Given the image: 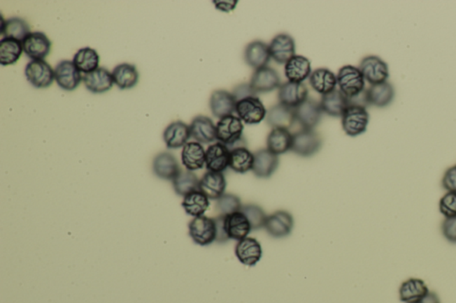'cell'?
<instances>
[{"label":"cell","mask_w":456,"mask_h":303,"mask_svg":"<svg viewBox=\"0 0 456 303\" xmlns=\"http://www.w3.org/2000/svg\"><path fill=\"white\" fill-rule=\"evenodd\" d=\"M337 84L339 89L350 100L366 90V80L359 68L351 65L340 68L337 75Z\"/></svg>","instance_id":"6da1fadb"},{"label":"cell","mask_w":456,"mask_h":303,"mask_svg":"<svg viewBox=\"0 0 456 303\" xmlns=\"http://www.w3.org/2000/svg\"><path fill=\"white\" fill-rule=\"evenodd\" d=\"M217 140L228 149L237 148L242 141L243 125L238 117L228 116L221 119L216 126Z\"/></svg>","instance_id":"7a4b0ae2"},{"label":"cell","mask_w":456,"mask_h":303,"mask_svg":"<svg viewBox=\"0 0 456 303\" xmlns=\"http://www.w3.org/2000/svg\"><path fill=\"white\" fill-rule=\"evenodd\" d=\"M369 120L366 107L350 104L342 116V127L348 135L356 137L366 131Z\"/></svg>","instance_id":"3957f363"},{"label":"cell","mask_w":456,"mask_h":303,"mask_svg":"<svg viewBox=\"0 0 456 303\" xmlns=\"http://www.w3.org/2000/svg\"><path fill=\"white\" fill-rule=\"evenodd\" d=\"M189 235L199 246H208L216 241V223L213 218L207 216L195 217L189 223Z\"/></svg>","instance_id":"277c9868"},{"label":"cell","mask_w":456,"mask_h":303,"mask_svg":"<svg viewBox=\"0 0 456 303\" xmlns=\"http://www.w3.org/2000/svg\"><path fill=\"white\" fill-rule=\"evenodd\" d=\"M25 77L28 82L38 89L52 86L55 80V71L44 60L31 61L26 65Z\"/></svg>","instance_id":"5b68a950"},{"label":"cell","mask_w":456,"mask_h":303,"mask_svg":"<svg viewBox=\"0 0 456 303\" xmlns=\"http://www.w3.org/2000/svg\"><path fill=\"white\" fill-rule=\"evenodd\" d=\"M236 112L247 125H257L266 117L265 106L258 96H250L236 103Z\"/></svg>","instance_id":"8992f818"},{"label":"cell","mask_w":456,"mask_h":303,"mask_svg":"<svg viewBox=\"0 0 456 303\" xmlns=\"http://www.w3.org/2000/svg\"><path fill=\"white\" fill-rule=\"evenodd\" d=\"M322 142L321 136L314 130L302 129L292 135L291 151L299 156L308 158L319 152Z\"/></svg>","instance_id":"52a82bcc"},{"label":"cell","mask_w":456,"mask_h":303,"mask_svg":"<svg viewBox=\"0 0 456 303\" xmlns=\"http://www.w3.org/2000/svg\"><path fill=\"white\" fill-rule=\"evenodd\" d=\"M359 70L363 74L364 80L373 86L387 82L390 76L389 66L376 55H369L364 57L359 65Z\"/></svg>","instance_id":"ba28073f"},{"label":"cell","mask_w":456,"mask_h":303,"mask_svg":"<svg viewBox=\"0 0 456 303\" xmlns=\"http://www.w3.org/2000/svg\"><path fill=\"white\" fill-rule=\"evenodd\" d=\"M55 80L62 89L73 91L80 86L83 76L73 61L64 60L55 66Z\"/></svg>","instance_id":"9c48e42d"},{"label":"cell","mask_w":456,"mask_h":303,"mask_svg":"<svg viewBox=\"0 0 456 303\" xmlns=\"http://www.w3.org/2000/svg\"><path fill=\"white\" fill-rule=\"evenodd\" d=\"M50 39L43 32H31L22 41L24 52L29 58L34 60H44L51 52Z\"/></svg>","instance_id":"30bf717a"},{"label":"cell","mask_w":456,"mask_h":303,"mask_svg":"<svg viewBox=\"0 0 456 303\" xmlns=\"http://www.w3.org/2000/svg\"><path fill=\"white\" fill-rule=\"evenodd\" d=\"M322 114L320 103L312 98H308L301 105L295 108L296 122L304 130L314 129L320 122Z\"/></svg>","instance_id":"8fae6325"},{"label":"cell","mask_w":456,"mask_h":303,"mask_svg":"<svg viewBox=\"0 0 456 303\" xmlns=\"http://www.w3.org/2000/svg\"><path fill=\"white\" fill-rule=\"evenodd\" d=\"M294 221L292 214L286 211H278L266 218L265 229L270 236L281 239L291 234Z\"/></svg>","instance_id":"7c38bea8"},{"label":"cell","mask_w":456,"mask_h":303,"mask_svg":"<svg viewBox=\"0 0 456 303\" xmlns=\"http://www.w3.org/2000/svg\"><path fill=\"white\" fill-rule=\"evenodd\" d=\"M269 53L273 61L279 64H286L295 57V42L291 36L279 34L269 44Z\"/></svg>","instance_id":"4fadbf2b"},{"label":"cell","mask_w":456,"mask_h":303,"mask_svg":"<svg viewBox=\"0 0 456 303\" xmlns=\"http://www.w3.org/2000/svg\"><path fill=\"white\" fill-rule=\"evenodd\" d=\"M83 81L87 89L93 94L108 92L114 84L113 73L104 67H99L92 73L84 74Z\"/></svg>","instance_id":"5bb4252c"},{"label":"cell","mask_w":456,"mask_h":303,"mask_svg":"<svg viewBox=\"0 0 456 303\" xmlns=\"http://www.w3.org/2000/svg\"><path fill=\"white\" fill-rule=\"evenodd\" d=\"M223 225L229 239L239 241L245 239L252 230L249 221L241 211L224 215Z\"/></svg>","instance_id":"9a60e30c"},{"label":"cell","mask_w":456,"mask_h":303,"mask_svg":"<svg viewBox=\"0 0 456 303\" xmlns=\"http://www.w3.org/2000/svg\"><path fill=\"white\" fill-rule=\"evenodd\" d=\"M308 90L303 83L287 82L280 86L279 102L283 105L297 108L308 99Z\"/></svg>","instance_id":"2e32d148"},{"label":"cell","mask_w":456,"mask_h":303,"mask_svg":"<svg viewBox=\"0 0 456 303\" xmlns=\"http://www.w3.org/2000/svg\"><path fill=\"white\" fill-rule=\"evenodd\" d=\"M236 254L240 263L243 265L255 266L262 257V244L253 237H247L237 243Z\"/></svg>","instance_id":"e0dca14e"},{"label":"cell","mask_w":456,"mask_h":303,"mask_svg":"<svg viewBox=\"0 0 456 303\" xmlns=\"http://www.w3.org/2000/svg\"><path fill=\"white\" fill-rule=\"evenodd\" d=\"M256 94L269 93L280 87V77L272 68L264 67L255 71L250 83Z\"/></svg>","instance_id":"ac0fdd59"},{"label":"cell","mask_w":456,"mask_h":303,"mask_svg":"<svg viewBox=\"0 0 456 303\" xmlns=\"http://www.w3.org/2000/svg\"><path fill=\"white\" fill-rule=\"evenodd\" d=\"M210 107L213 116L223 119L233 115L236 109V100L232 93L225 90H216L211 94Z\"/></svg>","instance_id":"d6986e66"},{"label":"cell","mask_w":456,"mask_h":303,"mask_svg":"<svg viewBox=\"0 0 456 303\" xmlns=\"http://www.w3.org/2000/svg\"><path fill=\"white\" fill-rule=\"evenodd\" d=\"M227 181L222 172H207L199 184V191L203 192L208 200H218L225 194Z\"/></svg>","instance_id":"ffe728a7"},{"label":"cell","mask_w":456,"mask_h":303,"mask_svg":"<svg viewBox=\"0 0 456 303\" xmlns=\"http://www.w3.org/2000/svg\"><path fill=\"white\" fill-rule=\"evenodd\" d=\"M230 149L223 143L217 142L208 147L205 165L210 172H222L229 166Z\"/></svg>","instance_id":"44dd1931"},{"label":"cell","mask_w":456,"mask_h":303,"mask_svg":"<svg viewBox=\"0 0 456 303\" xmlns=\"http://www.w3.org/2000/svg\"><path fill=\"white\" fill-rule=\"evenodd\" d=\"M189 127H190L192 138L199 143L207 145V143L213 142L215 140H217L216 126L214 125L210 117H195Z\"/></svg>","instance_id":"7402d4cb"},{"label":"cell","mask_w":456,"mask_h":303,"mask_svg":"<svg viewBox=\"0 0 456 303\" xmlns=\"http://www.w3.org/2000/svg\"><path fill=\"white\" fill-rule=\"evenodd\" d=\"M266 119V123L273 127V129L290 130L296 122L295 109L280 103L269 110Z\"/></svg>","instance_id":"603a6c76"},{"label":"cell","mask_w":456,"mask_h":303,"mask_svg":"<svg viewBox=\"0 0 456 303\" xmlns=\"http://www.w3.org/2000/svg\"><path fill=\"white\" fill-rule=\"evenodd\" d=\"M279 165L278 156L268 149H260L254 154L252 172L259 178H269Z\"/></svg>","instance_id":"cb8c5ba5"},{"label":"cell","mask_w":456,"mask_h":303,"mask_svg":"<svg viewBox=\"0 0 456 303\" xmlns=\"http://www.w3.org/2000/svg\"><path fill=\"white\" fill-rule=\"evenodd\" d=\"M152 170L155 175L162 180L173 181L180 172V168L173 155L169 152H162L155 156L152 162Z\"/></svg>","instance_id":"d4e9b609"},{"label":"cell","mask_w":456,"mask_h":303,"mask_svg":"<svg viewBox=\"0 0 456 303\" xmlns=\"http://www.w3.org/2000/svg\"><path fill=\"white\" fill-rule=\"evenodd\" d=\"M320 105L322 112L327 115L342 117L345 110L350 106V99L340 89H335L322 96Z\"/></svg>","instance_id":"484cf974"},{"label":"cell","mask_w":456,"mask_h":303,"mask_svg":"<svg viewBox=\"0 0 456 303\" xmlns=\"http://www.w3.org/2000/svg\"><path fill=\"white\" fill-rule=\"evenodd\" d=\"M271 55L269 53V47L262 41L256 40L252 42L245 48L244 59L246 64L254 70L266 67L269 63Z\"/></svg>","instance_id":"4316f807"},{"label":"cell","mask_w":456,"mask_h":303,"mask_svg":"<svg viewBox=\"0 0 456 303\" xmlns=\"http://www.w3.org/2000/svg\"><path fill=\"white\" fill-rule=\"evenodd\" d=\"M191 138L190 127L182 121H175L166 127L164 140L169 149H179Z\"/></svg>","instance_id":"83f0119b"},{"label":"cell","mask_w":456,"mask_h":303,"mask_svg":"<svg viewBox=\"0 0 456 303\" xmlns=\"http://www.w3.org/2000/svg\"><path fill=\"white\" fill-rule=\"evenodd\" d=\"M182 163L188 171L199 170L204 168L206 161V152L201 143L197 142H187L182 151Z\"/></svg>","instance_id":"f1b7e54d"},{"label":"cell","mask_w":456,"mask_h":303,"mask_svg":"<svg viewBox=\"0 0 456 303\" xmlns=\"http://www.w3.org/2000/svg\"><path fill=\"white\" fill-rule=\"evenodd\" d=\"M429 292L423 280L412 278L402 283L399 288V299L405 303H419Z\"/></svg>","instance_id":"f546056e"},{"label":"cell","mask_w":456,"mask_h":303,"mask_svg":"<svg viewBox=\"0 0 456 303\" xmlns=\"http://www.w3.org/2000/svg\"><path fill=\"white\" fill-rule=\"evenodd\" d=\"M285 73L290 82L302 83L311 77V61L301 55H295L285 64Z\"/></svg>","instance_id":"4dcf8cb0"},{"label":"cell","mask_w":456,"mask_h":303,"mask_svg":"<svg viewBox=\"0 0 456 303\" xmlns=\"http://www.w3.org/2000/svg\"><path fill=\"white\" fill-rule=\"evenodd\" d=\"M366 96L368 105L383 108L392 102L395 90L389 82L373 84L366 90Z\"/></svg>","instance_id":"1f68e13d"},{"label":"cell","mask_w":456,"mask_h":303,"mask_svg":"<svg viewBox=\"0 0 456 303\" xmlns=\"http://www.w3.org/2000/svg\"><path fill=\"white\" fill-rule=\"evenodd\" d=\"M309 83L313 89L325 96L336 89L337 76L328 68H318L309 77Z\"/></svg>","instance_id":"d6a6232c"},{"label":"cell","mask_w":456,"mask_h":303,"mask_svg":"<svg viewBox=\"0 0 456 303\" xmlns=\"http://www.w3.org/2000/svg\"><path fill=\"white\" fill-rule=\"evenodd\" d=\"M114 84L122 90L131 89L138 83L139 73L135 65L122 64L113 68Z\"/></svg>","instance_id":"836d02e7"},{"label":"cell","mask_w":456,"mask_h":303,"mask_svg":"<svg viewBox=\"0 0 456 303\" xmlns=\"http://www.w3.org/2000/svg\"><path fill=\"white\" fill-rule=\"evenodd\" d=\"M269 151L276 155L285 154L291 151L292 145V135L290 130L283 128L273 129L268 137Z\"/></svg>","instance_id":"e575fe53"},{"label":"cell","mask_w":456,"mask_h":303,"mask_svg":"<svg viewBox=\"0 0 456 303\" xmlns=\"http://www.w3.org/2000/svg\"><path fill=\"white\" fill-rule=\"evenodd\" d=\"M24 52L22 42L17 39L3 38L0 41V64L9 66L17 63Z\"/></svg>","instance_id":"d590c367"},{"label":"cell","mask_w":456,"mask_h":303,"mask_svg":"<svg viewBox=\"0 0 456 303\" xmlns=\"http://www.w3.org/2000/svg\"><path fill=\"white\" fill-rule=\"evenodd\" d=\"M254 164V154L246 147H237L231 149L229 168L238 174L252 170Z\"/></svg>","instance_id":"8d00e7d4"},{"label":"cell","mask_w":456,"mask_h":303,"mask_svg":"<svg viewBox=\"0 0 456 303\" xmlns=\"http://www.w3.org/2000/svg\"><path fill=\"white\" fill-rule=\"evenodd\" d=\"M185 213L190 216H203L205 212L210 207V200L200 191H195L184 197L182 203Z\"/></svg>","instance_id":"74e56055"},{"label":"cell","mask_w":456,"mask_h":303,"mask_svg":"<svg viewBox=\"0 0 456 303\" xmlns=\"http://www.w3.org/2000/svg\"><path fill=\"white\" fill-rule=\"evenodd\" d=\"M0 31H1L3 38L17 39L22 42L31 34L30 26L27 22L20 17H13L6 21L2 20Z\"/></svg>","instance_id":"f35d334b"},{"label":"cell","mask_w":456,"mask_h":303,"mask_svg":"<svg viewBox=\"0 0 456 303\" xmlns=\"http://www.w3.org/2000/svg\"><path fill=\"white\" fill-rule=\"evenodd\" d=\"M73 61L80 73L87 74L99 68L100 57L94 49L83 47L75 54Z\"/></svg>","instance_id":"ab89813d"},{"label":"cell","mask_w":456,"mask_h":303,"mask_svg":"<svg viewBox=\"0 0 456 303\" xmlns=\"http://www.w3.org/2000/svg\"><path fill=\"white\" fill-rule=\"evenodd\" d=\"M172 184H173L176 193L185 197L192 192L199 191L200 181L193 172L180 170L174 178V180L172 181Z\"/></svg>","instance_id":"60d3db41"},{"label":"cell","mask_w":456,"mask_h":303,"mask_svg":"<svg viewBox=\"0 0 456 303\" xmlns=\"http://www.w3.org/2000/svg\"><path fill=\"white\" fill-rule=\"evenodd\" d=\"M241 212L245 215L247 220L249 221L252 230H258L265 227L268 216L259 205L253 204L243 205Z\"/></svg>","instance_id":"b9f144b4"},{"label":"cell","mask_w":456,"mask_h":303,"mask_svg":"<svg viewBox=\"0 0 456 303\" xmlns=\"http://www.w3.org/2000/svg\"><path fill=\"white\" fill-rule=\"evenodd\" d=\"M242 207L240 198L234 194L225 193L217 200L216 208L220 212V215L236 213L240 212Z\"/></svg>","instance_id":"7bdbcfd3"},{"label":"cell","mask_w":456,"mask_h":303,"mask_svg":"<svg viewBox=\"0 0 456 303\" xmlns=\"http://www.w3.org/2000/svg\"><path fill=\"white\" fill-rule=\"evenodd\" d=\"M439 211L446 218L456 217V192L448 191L442 197Z\"/></svg>","instance_id":"ee69618b"},{"label":"cell","mask_w":456,"mask_h":303,"mask_svg":"<svg viewBox=\"0 0 456 303\" xmlns=\"http://www.w3.org/2000/svg\"><path fill=\"white\" fill-rule=\"evenodd\" d=\"M441 230L443 235L449 242L456 244V217L445 218Z\"/></svg>","instance_id":"f6af8a7d"},{"label":"cell","mask_w":456,"mask_h":303,"mask_svg":"<svg viewBox=\"0 0 456 303\" xmlns=\"http://www.w3.org/2000/svg\"><path fill=\"white\" fill-rule=\"evenodd\" d=\"M442 186L448 191L456 192V165L446 170L442 179Z\"/></svg>","instance_id":"bcb514c9"},{"label":"cell","mask_w":456,"mask_h":303,"mask_svg":"<svg viewBox=\"0 0 456 303\" xmlns=\"http://www.w3.org/2000/svg\"><path fill=\"white\" fill-rule=\"evenodd\" d=\"M232 94L236 98V103L240 100L244 99V98L257 96V94L254 92L250 84H239V86L234 88Z\"/></svg>","instance_id":"7dc6e473"},{"label":"cell","mask_w":456,"mask_h":303,"mask_svg":"<svg viewBox=\"0 0 456 303\" xmlns=\"http://www.w3.org/2000/svg\"><path fill=\"white\" fill-rule=\"evenodd\" d=\"M215 223H216L217 228V237L216 242L223 244L227 242L228 239L226 231L224 230L223 220L224 215H218V217L214 218Z\"/></svg>","instance_id":"c3c4849f"},{"label":"cell","mask_w":456,"mask_h":303,"mask_svg":"<svg viewBox=\"0 0 456 303\" xmlns=\"http://www.w3.org/2000/svg\"><path fill=\"white\" fill-rule=\"evenodd\" d=\"M213 3L218 10L228 13L233 11V10L236 8L238 1H236H236H234V0H228V1H220V0H218L217 1V0H215Z\"/></svg>","instance_id":"681fc988"},{"label":"cell","mask_w":456,"mask_h":303,"mask_svg":"<svg viewBox=\"0 0 456 303\" xmlns=\"http://www.w3.org/2000/svg\"><path fill=\"white\" fill-rule=\"evenodd\" d=\"M419 303H441V302L435 292H429L428 295Z\"/></svg>","instance_id":"f907efd6"}]
</instances>
